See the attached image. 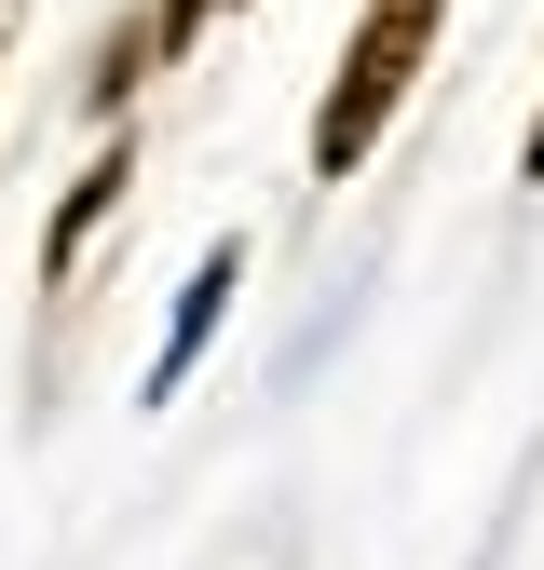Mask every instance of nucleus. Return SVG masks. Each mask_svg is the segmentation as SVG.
Wrapping results in <instances>:
<instances>
[{
    "label": "nucleus",
    "mask_w": 544,
    "mask_h": 570,
    "mask_svg": "<svg viewBox=\"0 0 544 570\" xmlns=\"http://www.w3.org/2000/svg\"><path fill=\"white\" fill-rule=\"evenodd\" d=\"M517 177H544V109H531V136H517Z\"/></svg>",
    "instance_id": "obj_4"
},
{
    "label": "nucleus",
    "mask_w": 544,
    "mask_h": 570,
    "mask_svg": "<svg viewBox=\"0 0 544 570\" xmlns=\"http://www.w3.org/2000/svg\"><path fill=\"white\" fill-rule=\"evenodd\" d=\"M123 190H136V136H96V164L55 190V218H41V285H68L82 272V245L123 218Z\"/></svg>",
    "instance_id": "obj_3"
},
{
    "label": "nucleus",
    "mask_w": 544,
    "mask_h": 570,
    "mask_svg": "<svg viewBox=\"0 0 544 570\" xmlns=\"http://www.w3.org/2000/svg\"><path fill=\"white\" fill-rule=\"evenodd\" d=\"M436 28H449V0H354L340 68H327V96H313V177H368V150L395 136L408 82L436 68Z\"/></svg>",
    "instance_id": "obj_1"
},
{
    "label": "nucleus",
    "mask_w": 544,
    "mask_h": 570,
    "mask_svg": "<svg viewBox=\"0 0 544 570\" xmlns=\"http://www.w3.org/2000/svg\"><path fill=\"white\" fill-rule=\"evenodd\" d=\"M218 14H232V0H218Z\"/></svg>",
    "instance_id": "obj_5"
},
{
    "label": "nucleus",
    "mask_w": 544,
    "mask_h": 570,
    "mask_svg": "<svg viewBox=\"0 0 544 570\" xmlns=\"http://www.w3.org/2000/svg\"><path fill=\"white\" fill-rule=\"evenodd\" d=\"M232 285H245V232H218V245H204V258L177 272V313H164V353H150V381H136L150 407H164V394H177V381L204 367V340L232 326Z\"/></svg>",
    "instance_id": "obj_2"
}]
</instances>
